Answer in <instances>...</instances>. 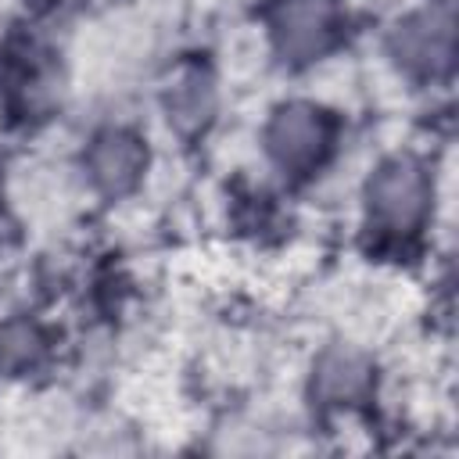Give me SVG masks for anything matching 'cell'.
Listing matches in <instances>:
<instances>
[{
  "instance_id": "ba28073f",
  "label": "cell",
  "mask_w": 459,
  "mask_h": 459,
  "mask_svg": "<svg viewBox=\"0 0 459 459\" xmlns=\"http://www.w3.org/2000/svg\"><path fill=\"white\" fill-rule=\"evenodd\" d=\"M316 384H319V394H326L333 402H344V398H355V394L366 391L369 373H366L362 359H355L348 351H333V355H326L319 362Z\"/></svg>"
},
{
  "instance_id": "30bf717a",
  "label": "cell",
  "mask_w": 459,
  "mask_h": 459,
  "mask_svg": "<svg viewBox=\"0 0 459 459\" xmlns=\"http://www.w3.org/2000/svg\"><path fill=\"white\" fill-rule=\"evenodd\" d=\"M36 4H47V7H57V4H68V0H36Z\"/></svg>"
},
{
  "instance_id": "6da1fadb",
  "label": "cell",
  "mask_w": 459,
  "mask_h": 459,
  "mask_svg": "<svg viewBox=\"0 0 459 459\" xmlns=\"http://www.w3.org/2000/svg\"><path fill=\"white\" fill-rule=\"evenodd\" d=\"M369 212L391 233H409L427 212V179L412 158H391L369 183Z\"/></svg>"
},
{
  "instance_id": "52a82bcc",
  "label": "cell",
  "mask_w": 459,
  "mask_h": 459,
  "mask_svg": "<svg viewBox=\"0 0 459 459\" xmlns=\"http://www.w3.org/2000/svg\"><path fill=\"white\" fill-rule=\"evenodd\" d=\"M212 104H215V90H212V79L201 72V68H183L172 86H169V115L179 129H197L208 122L212 115Z\"/></svg>"
},
{
  "instance_id": "277c9868",
  "label": "cell",
  "mask_w": 459,
  "mask_h": 459,
  "mask_svg": "<svg viewBox=\"0 0 459 459\" xmlns=\"http://www.w3.org/2000/svg\"><path fill=\"white\" fill-rule=\"evenodd\" d=\"M333 39V7L326 0H287L276 11V47L294 57L308 61L323 54Z\"/></svg>"
},
{
  "instance_id": "7a4b0ae2",
  "label": "cell",
  "mask_w": 459,
  "mask_h": 459,
  "mask_svg": "<svg viewBox=\"0 0 459 459\" xmlns=\"http://www.w3.org/2000/svg\"><path fill=\"white\" fill-rule=\"evenodd\" d=\"M57 68L47 50L36 43H14L4 54V97L14 111L36 115L47 111L57 97Z\"/></svg>"
},
{
  "instance_id": "9c48e42d",
  "label": "cell",
  "mask_w": 459,
  "mask_h": 459,
  "mask_svg": "<svg viewBox=\"0 0 459 459\" xmlns=\"http://www.w3.org/2000/svg\"><path fill=\"white\" fill-rule=\"evenodd\" d=\"M36 351H39V337L32 326H25V323L4 326V333H0V362L4 366H25L36 359Z\"/></svg>"
},
{
  "instance_id": "3957f363",
  "label": "cell",
  "mask_w": 459,
  "mask_h": 459,
  "mask_svg": "<svg viewBox=\"0 0 459 459\" xmlns=\"http://www.w3.org/2000/svg\"><path fill=\"white\" fill-rule=\"evenodd\" d=\"M330 143V122L312 104H287L269 122V151L280 165L308 169L323 158Z\"/></svg>"
},
{
  "instance_id": "5b68a950",
  "label": "cell",
  "mask_w": 459,
  "mask_h": 459,
  "mask_svg": "<svg viewBox=\"0 0 459 459\" xmlns=\"http://www.w3.org/2000/svg\"><path fill=\"white\" fill-rule=\"evenodd\" d=\"M448 50H452V32H448V18L441 11L416 14L405 25H398V32H394V54L405 68L437 72L448 61Z\"/></svg>"
},
{
  "instance_id": "8992f818",
  "label": "cell",
  "mask_w": 459,
  "mask_h": 459,
  "mask_svg": "<svg viewBox=\"0 0 459 459\" xmlns=\"http://www.w3.org/2000/svg\"><path fill=\"white\" fill-rule=\"evenodd\" d=\"M143 169V147L133 133H122V129H111V133H100L90 147V172L97 179L100 190L108 194H122L136 183Z\"/></svg>"
}]
</instances>
